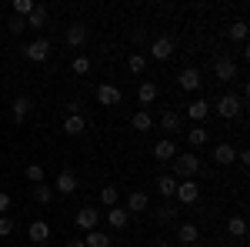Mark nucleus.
I'll return each instance as SVG.
<instances>
[{
  "label": "nucleus",
  "instance_id": "f03ea898",
  "mask_svg": "<svg viewBox=\"0 0 250 247\" xmlns=\"http://www.w3.org/2000/svg\"><path fill=\"white\" fill-rule=\"evenodd\" d=\"M177 204H197L200 201V184L197 180H177Z\"/></svg>",
  "mask_w": 250,
  "mask_h": 247
},
{
  "label": "nucleus",
  "instance_id": "2f4dec72",
  "mask_svg": "<svg viewBox=\"0 0 250 247\" xmlns=\"http://www.w3.org/2000/svg\"><path fill=\"white\" fill-rule=\"evenodd\" d=\"M144 67H147V57H140V54H134V57H127V70H130V74H140Z\"/></svg>",
  "mask_w": 250,
  "mask_h": 247
},
{
  "label": "nucleus",
  "instance_id": "a211bd4d",
  "mask_svg": "<svg viewBox=\"0 0 250 247\" xmlns=\"http://www.w3.org/2000/svg\"><path fill=\"white\" fill-rule=\"evenodd\" d=\"M87 131V120L80 114H67V120H63V134H70V137H77V134Z\"/></svg>",
  "mask_w": 250,
  "mask_h": 247
},
{
  "label": "nucleus",
  "instance_id": "f3484780",
  "mask_svg": "<svg viewBox=\"0 0 250 247\" xmlns=\"http://www.w3.org/2000/svg\"><path fill=\"white\" fill-rule=\"evenodd\" d=\"M177 241H180V244H197V241H200V227H197V224H180V227H177Z\"/></svg>",
  "mask_w": 250,
  "mask_h": 247
},
{
  "label": "nucleus",
  "instance_id": "b1692460",
  "mask_svg": "<svg viewBox=\"0 0 250 247\" xmlns=\"http://www.w3.org/2000/svg\"><path fill=\"white\" fill-rule=\"evenodd\" d=\"M10 111H14V120H23V117L30 114V97H14V104H10Z\"/></svg>",
  "mask_w": 250,
  "mask_h": 247
},
{
  "label": "nucleus",
  "instance_id": "412c9836",
  "mask_svg": "<svg viewBox=\"0 0 250 247\" xmlns=\"http://www.w3.org/2000/svg\"><path fill=\"white\" fill-rule=\"evenodd\" d=\"M127 221H130V214H127V210L124 207H110L107 210V224H110V227H127Z\"/></svg>",
  "mask_w": 250,
  "mask_h": 247
},
{
  "label": "nucleus",
  "instance_id": "4c0bfd02",
  "mask_svg": "<svg viewBox=\"0 0 250 247\" xmlns=\"http://www.w3.org/2000/svg\"><path fill=\"white\" fill-rule=\"evenodd\" d=\"M173 214H177V207H173V204H164V207L157 210V221H170Z\"/></svg>",
  "mask_w": 250,
  "mask_h": 247
},
{
  "label": "nucleus",
  "instance_id": "39448f33",
  "mask_svg": "<svg viewBox=\"0 0 250 247\" xmlns=\"http://www.w3.org/2000/svg\"><path fill=\"white\" fill-rule=\"evenodd\" d=\"M97 104L100 107H117L120 104V90H117L114 84H100L97 87Z\"/></svg>",
  "mask_w": 250,
  "mask_h": 247
},
{
  "label": "nucleus",
  "instance_id": "4be33fe9",
  "mask_svg": "<svg viewBox=\"0 0 250 247\" xmlns=\"http://www.w3.org/2000/svg\"><path fill=\"white\" fill-rule=\"evenodd\" d=\"M114 241L104 234V230H87V237H83V247H110Z\"/></svg>",
  "mask_w": 250,
  "mask_h": 247
},
{
  "label": "nucleus",
  "instance_id": "f704fd0d",
  "mask_svg": "<svg viewBox=\"0 0 250 247\" xmlns=\"http://www.w3.org/2000/svg\"><path fill=\"white\" fill-rule=\"evenodd\" d=\"M87 70H90V57H83V54H80V57H74V74H87Z\"/></svg>",
  "mask_w": 250,
  "mask_h": 247
},
{
  "label": "nucleus",
  "instance_id": "7ed1b4c3",
  "mask_svg": "<svg viewBox=\"0 0 250 247\" xmlns=\"http://www.w3.org/2000/svg\"><path fill=\"white\" fill-rule=\"evenodd\" d=\"M23 54H27V57L34 60V64H43V60L50 57V40H34V44H27V47H23Z\"/></svg>",
  "mask_w": 250,
  "mask_h": 247
},
{
  "label": "nucleus",
  "instance_id": "bb28decb",
  "mask_svg": "<svg viewBox=\"0 0 250 247\" xmlns=\"http://www.w3.org/2000/svg\"><path fill=\"white\" fill-rule=\"evenodd\" d=\"M34 201L47 207V204L54 201V187H47V184H34Z\"/></svg>",
  "mask_w": 250,
  "mask_h": 247
},
{
  "label": "nucleus",
  "instance_id": "ea45409f",
  "mask_svg": "<svg viewBox=\"0 0 250 247\" xmlns=\"http://www.w3.org/2000/svg\"><path fill=\"white\" fill-rule=\"evenodd\" d=\"M67 247H83V241H70V244H67Z\"/></svg>",
  "mask_w": 250,
  "mask_h": 247
},
{
  "label": "nucleus",
  "instance_id": "6e6552de",
  "mask_svg": "<svg viewBox=\"0 0 250 247\" xmlns=\"http://www.w3.org/2000/svg\"><path fill=\"white\" fill-rule=\"evenodd\" d=\"M83 44H87V27H83V23H70V27H67V47L80 50Z\"/></svg>",
  "mask_w": 250,
  "mask_h": 247
},
{
  "label": "nucleus",
  "instance_id": "c9c22d12",
  "mask_svg": "<svg viewBox=\"0 0 250 247\" xmlns=\"http://www.w3.org/2000/svg\"><path fill=\"white\" fill-rule=\"evenodd\" d=\"M7 234H14V217L10 214H0V237H7Z\"/></svg>",
  "mask_w": 250,
  "mask_h": 247
},
{
  "label": "nucleus",
  "instance_id": "20e7f679",
  "mask_svg": "<svg viewBox=\"0 0 250 247\" xmlns=\"http://www.w3.org/2000/svg\"><path fill=\"white\" fill-rule=\"evenodd\" d=\"M217 114L224 117V120H230V117H237V114H240V97L224 94L220 100H217Z\"/></svg>",
  "mask_w": 250,
  "mask_h": 247
},
{
  "label": "nucleus",
  "instance_id": "a878e982",
  "mask_svg": "<svg viewBox=\"0 0 250 247\" xmlns=\"http://www.w3.org/2000/svg\"><path fill=\"white\" fill-rule=\"evenodd\" d=\"M157 190H160V197L173 201V194H177V177H160V180H157Z\"/></svg>",
  "mask_w": 250,
  "mask_h": 247
},
{
  "label": "nucleus",
  "instance_id": "58836bf2",
  "mask_svg": "<svg viewBox=\"0 0 250 247\" xmlns=\"http://www.w3.org/2000/svg\"><path fill=\"white\" fill-rule=\"evenodd\" d=\"M7 210H10V194L0 190V214H7Z\"/></svg>",
  "mask_w": 250,
  "mask_h": 247
},
{
  "label": "nucleus",
  "instance_id": "c85d7f7f",
  "mask_svg": "<svg viewBox=\"0 0 250 247\" xmlns=\"http://www.w3.org/2000/svg\"><path fill=\"white\" fill-rule=\"evenodd\" d=\"M227 234H230V237H244V234H247V221H244V217H230V221H227Z\"/></svg>",
  "mask_w": 250,
  "mask_h": 247
},
{
  "label": "nucleus",
  "instance_id": "0eeeda50",
  "mask_svg": "<svg viewBox=\"0 0 250 247\" xmlns=\"http://www.w3.org/2000/svg\"><path fill=\"white\" fill-rule=\"evenodd\" d=\"M213 74H217L220 84H230L233 77H237V64H233L230 57H220L217 64H213Z\"/></svg>",
  "mask_w": 250,
  "mask_h": 247
},
{
  "label": "nucleus",
  "instance_id": "72a5a7b5",
  "mask_svg": "<svg viewBox=\"0 0 250 247\" xmlns=\"http://www.w3.org/2000/svg\"><path fill=\"white\" fill-rule=\"evenodd\" d=\"M27 180H30V184H43V167H40V164H30V167H27Z\"/></svg>",
  "mask_w": 250,
  "mask_h": 247
},
{
  "label": "nucleus",
  "instance_id": "f257e3e1",
  "mask_svg": "<svg viewBox=\"0 0 250 247\" xmlns=\"http://www.w3.org/2000/svg\"><path fill=\"white\" fill-rule=\"evenodd\" d=\"M170 164H173V174H177L180 180H193V177L200 174V157H197V154H177Z\"/></svg>",
  "mask_w": 250,
  "mask_h": 247
},
{
  "label": "nucleus",
  "instance_id": "aec40b11",
  "mask_svg": "<svg viewBox=\"0 0 250 247\" xmlns=\"http://www.w3.org/2000/svg\"><path fill=\"white\" fill-rule=\"evenodd\" d=\"M160 127H164V134H180V114L177 111H164Z\"/></svg>",
  "mask_w": 250,
  "mask_h": 247
},
{
  "label": "nucleus",
  "instance_id": "6ab92c4d",
  "mask_svg": "<svg viewBox=\"0 0 250 247\" xmlns=\"http://www.w3.org/2000/svg\"><path fill=\"white\" fill-rule=\"evenodd\" d=\"M54 190H60V194H74V190H77V177H74V171H60L57 174V187Z\"/></svg>",
  "mask_w": 250,
  "mask_h": 247
},
{
  "label": "nucleus",
  "instance_id": "e433bc0d",
  "mask_svg": "<svg viewBox=\"0 0 250 247\" xmlns=\"http://www.w3.org/2000/svg\"><path fill=\"white\" fill-rule=\"evenodd\" d=\"M23 30H27V20H23V17H10V34H14V37H20Z\"/></svg>",
  "mask_w": 250,
  "mask_h": 247
},
{
  "label": "nucleus",
  "instance_id": "cd10ccee",
  "mask_svg": "<svg viewBox=\"0 0 250 247\" xmlns=\"http://www.w3.org/2000/svg\"><path fill=\"white\" fill-rule=\"evenodd\" d=\"M43 20H47V7H34V10H30V14H27V30H30V27H43Z\"/></svg>",
  "mask_w": 250,
  "mask_h": 247
},
{
  "label": "nucleus",
  "instance_id": "1a4fd4ad",
  "mask_svg": "<svg viewBox=\"0 0 250 247\" xmlns=\"http://www.w3.org/2000/svg\"><path fill=\"white\" fill-rule=\"evenodd\" d=\"M177 80H180V87H184V90H197V87L204 84V77H200V70H197V67L180 70V77H177Z\"/></svg>",
  "mask_w": 250,
  "mask_h": 247
},
{
  "label": "nucleus",
  "instance_id": "2eb2a0df",
  "mask_svg": "<svg viewBox=\"0 0 250 247\" xmlns=\"http://www.w3.org/2000/svg\"><path fill=\"white\" fill-rule=\"evenodd\" d=\"M157 94H160V90H157V84H154V80H144V84L137 87V100H140L144 107H147V104H154Z\"/></svg>",
  "mask_w": 250,
  "mask_h": 247
},
{
  "label": "nucleus",
  "instance_id": "9d476101",
  "mask_svg": "<svg viewBox=\"0 0 250 247\" xmlns=\"http://www.w3.org/2000/svg\"><path fill=\"white\" fill-rule=\"evenodd\" d=\"M147 207H150V197H147L144 190H134V194L127 197V214H144Z\"/></svg>",
  "mask_w": 250,
  "mask_h": 247
},
{
  "label": "nucleus",
  "instance_id": "5701e85b",
  "mask_svg": "<svg viewBox=\"0 0 250 247\" xmlns=\"http://www.w3.org/2000/svg\"><path fill=\"white\" fill-rule=\"evenodd\" d=\"M207 140H210V131H207L204 124H197V127L187 134V144H190V147H200V144H207Z\"/></svg>",
  "mask_w": 250,
  "mask_h": 247
},
{
  "label": "nucleus",
  "instance_id": "9b49d317",
  "mask_svg": "<svg viewBox=\"0 0 250 247\" xmlns=\"http://www.w3.org/2000/svg\"><path fill=\"white\" fill-rule=\"evenodd\" d=\"M154 157H157V160H173V157H177V144H173L170 137L157 140V144H154Z\"/></svg>",
  "mask_w": 250,
  "mask_h": 247
},
{
  "label": "nucleus",
  "instance_id": "4468645a",
  "mask_svg": "<svg viewBox=\"0 0 250 247\" xmlns=\"http://www.w3.org/2000/svg\"><path fill=\"white\" fill-rule=\"evenodd\" d=\"M27 234H30L34 244H47V241H50V224H47V221H34Z\"/></svg>",
  "mask_w": 250,
  "mask_h": 247
},
{
  "label": "nucleus",
  "instance_id": "a19ab883",
  "mask_svg": "<svg viewBox=\"0 0 250 247\" xmlns=\"http://www.w3.org/2000/svg\"><path fill=\"white\" fill-rule=\"evenodd\" d=\"M160 247H173V244H170V241H160Z\"/></svg>",
  "mask_w": 250,
  "mask_h": 247
},
{
  "label": "nucleus",
  "instance_id": "f8f14e48",
  "mask_svg": "<svg viewBox=\"0 0 250 247\" xmlns=\"http://www.w3.org/2000/svg\"><path fill=\"white\" fill-rule=\"evenodd\" d=\"M187 117L197 120V124H200V120H207V117H210V104H207L204 97H200V100H193V104H187Z\"/></svg>",
  "mask_w": 250,
  "mask_h": 247
},
{
  "label": "nucleus",
  "instance_id": "423d86ee",
  "mask_svg": "<svg viewBox=\"0 0 250 247\" xmlns=\"http://www.w3.org/2000/svg\"><path fill=\"white\" fill-rule=\"evenodd\" d=\"M173 50H177V47H173L170 37H157L154 44H150V57H154V60H170Z\"/></svg>",
  "mask_w": 250,
  "mask_h": 247
},
{
  "label": "nucleus",
  "instance_id": "c756f323",
  "mask_svg": "<svg viewBox=\"0 0 250 247\" xmlns=\"http://www.w3.org/2000/svg\"><path fill=\"white\" fill-rule=\"evenodd\" d=\"M117 197H120L117 187H104L100 190V204H107V207H117Z\"/></svg>",
  "mask_w": 250,
  "mask_h": 247
},
{
  "label": "nucleus",
  "instance_id": "473e14b6",
  "mask_svg": "<svg viewBox=\"0 0 250 247\" xmlns=\"http://www.w3.org/2000/svg\"><path fill=\"white\" fill-rule=\"evenodd\" d=\"M230 37L233 40H247V23H244V20H233L230 23Z\"/></svg>",
  "mask_w": 250,
  "mask_h": 247
},
{
  "label": "nucleus",
  "instance_id": "7c9ffc66",
  "mask_svg": "<svg viewBox=\"0 0 250 247\" xmlns=\"http://www.w3.org/2000/svg\"><path fill=\"white\" fill-rule=\"evenodd\" d=\"M34 7H37L34 0H14V17H27Z\"/></svg>",
  "mask_w": 250,
  "mask_h": 247
},
{
  "label": "nucleus",
  "instance_id": "ddd939ff",
  "mask_svg": "<svg viewBox=\"0 0 250 247\" xmlns=\"http://www.w3.org/2000/svg\"><path fill=\"white\" fill-rule=\"evenodd\" d=\"M233 160H237V151H233L230 144H217V147H213V164L227 167V164H233Z\"/></svg>",
  "mask_w": 250,
  "mask_h": 247
},
{
  "label": "nucleus",
  "instance_id": "393cba45",
  "mask_svg": "<svg viewBox=\"0 0 250 247\" xmlns=\"http://www.w3.org/2000/svg\"><path fill=\"white\" fill-rule=\"evenodd\" d=\"M130 124H134V131L147 134V131H150V127H154V117H150V111H137V114H134V120H130Z\"/></svg>",
  "mask_w": 250,
  "mask_h": 247
},
{
  "label": "nucleus",
  "instance_id": "dca6fc26",
  "mask_svg": "<svg viewBox=\"0 0 250 247\" xmlns=\"http://www.w3.org/2000/svg\"><path fill=\"white\" fill-rule=\"evenodd\" d=\"M97 221H100V214H97L94 207H80L77 210V224L83 230H97Z\"/></svg>",
  "mask_w": 250,
  "mask_h": 247
}]
</instances>
